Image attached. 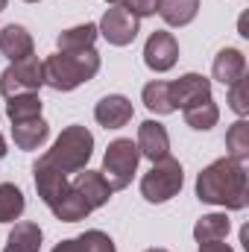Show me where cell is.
<instances>
[{"mask_svg":"<svg viewBox=\"0 0 249 252\" xmlns=\"http://www.w3.org/2000/svg\"><path fill=\"white\" fill-rule=\"evenodd\" d=\"M176 59H179V41L173 38V32L156 30L144 44V64L156 73H164L176 64Z\"/></svg>","mask_w":249,"mask_h":252,"instance_id":"8","label":"cell"},{"mask_svg":"<svg viewBox=\"0 0 249 252\" xmlns=\"http://www.w3.org/2000/svg\"><path fill=\"white\" fill-rule=\"evenodd\" d=\"M196 196L208 205L229 211H244L249 205V176L247 164L235 158H217L196 176Z\"/></svg>","mask_w":249,"mask_h":252,"instance_id":"1","label":"cell"},{"mask_svg":"<svg viewBox=\"0 0 249 252\" xmlns=\"http://www.w3.org/2000/svg\"><path fill=\"white\" fill-rule=\"evenodd\" d=\"M6 118L12 124L41 118V97L38 94H15V97H9L6 100Z\"/></svg>","mask_w":249,"mask_h":252,"instance_id":"22","label":"cell"},{"mask_svg":"<svg viewBox=\"0 0 249 252\" xmlns=\"http://www.w3.org/2000/svg\"><path fill=\"white\" fill-rule=\"evenodd\" d=\"M70 185H73L76 193L91 205V211H94V208H103V205L112 199V193H115V190L109 188V182L103 179V173H100V170H88V167H85V170H79V173H76V179H73Z\"/></svg>","mask_w":249,"mask_h":252,"instance_id":"12","label":"cell"},{"mask_svg":"<svg viewBox=\"0 0 249 252\" xmlns=\"http://www.w3.org/2000/svg\"><path fill=\"white\" fill-rule=\"evenodd\" d=\"M211 73H214L217 82H223V85L229 88L232 82H238L241 76H247V56H244L238 47H223V50L214 56Z\"/></svg>","mask_w":249,"mask_h":252,"instance_id":"15","label":"cell"},{"mask_svg":"<svg viewBox=\"0 0 249 252\" xmlns=\"http://www.w3.org/2000/svg\"><path fill=\"white\" fill-rule=\"evenodd\" d=\"M229 109L238 118H247L249 115V79L247 76H241L238 82L229 85Z\"/></svg>","mask_w":249,"mask_h":252,"instance_id":"26","label":"cell"},{"mask_svg":"<svg viewBox=\"0 0 249 252\" xmlns=\"http://www.w3.org/2000/svg\"><path fill=\"white\" fill-rule=\"evenodd\" d=\"M76 241H79V250L82 252H118L115 250V241L106 232H100V229H88Z\"/></svg>","mask_w":249,"mask_h":252,"instance_id":"27","label":"cell"},{"mask_svg":"<svg viewBox=\"0 0 249 252\" xmlns=\"http://www.w3.org/2000/svg\"><path fill=\"white\" fill-rule=\"evenodd\" d=\"M24 3H41V0H24Z\"/></svg>","mask_w":249,"mask_h":252,"instance_id":"34","label":"cell"},{"mask_svg":"<svg viewBox=\"0 0 249 252\" xmlns=\"http://www.w3.org/2000/svg\"><path fill=\"white\" fill-rule=\"evenodd\" d=\"M97 24H79V27H70L59 32L56 44H59V53H82V50H91L94 41H97Z\"/></svg>","mask_w":249,"mask_h":252,"instance_id":"17","label":"cell"},{"mask_svg":"<svg viewBox=\"0 0 249 252\" xmlns=\"http://www.w3.org/2000/svg\"><path fill=\"white\" fill-rule=\"evenodd\" d=\"M44 85V67L38 56H27L21 62H12L0 73V94L9 100L15 94H35Z\"/></svg>","mask_w":249,"mask_h":252,"instance_id":"6","label":"cell"},{"mask_svg":"<svg viewBox=\"0 0 249 252\" xmlns=\"http://www.w3.org/2000/svg\"><path fill=\"white\" fill-rule=\"evenodd\" d=\"M27 208L24 190L12 182H0V223H15Z\"/></svg>","mask_w":249,"mask_h":252,"instance_id":"23","label":"cell"},{"mask_svg":"<svg viewBox=\"0 0 249 252\" xmlns=\"http://www.w3.org/2000/svg\"><path fill=\"white\" fill-rule=\"evenodd\" d=\"M182 185H185V170H182V164L176 158L167 156V158L156 161L150 167V173H144V179H141V196L147 202L158 205V202L173 199L182 190Z\"/></svg>","mask_w":249,"mask_h":252,"instance_id":"4","label":"cell"},{"mask_svg":"<svg viewBox=\"0 0 249 252\" xmlns=\"http://www.w3.org/2000/svg\"><path fill=\"white\" fill-rule=\"evenodd\" d=\"M106 3H109V6H124L126 0H106Z\"/></svg>","mask_w":249,"mask_h":252,"instance_id":"32","label":"cell"},{"mask_svg":"<svg viewBox=\"0 0 249 252\" xmlns=\"http://www.w3.org/2000/svg\"><path fill=\"white\" fill-rule=\"evenodd\" d=\"M124 9L126 12H132V15L141 21V18H150V15L158 12V0H126Z\"/></svg>","mask_w":249,"mask_h":252,"instance_id":"28","label":"cell"},{"mask_svg":"<svg viewBox=\"0 0 249 252\" xmlns=\"http://www.w3.org/2000/svg\"><path fill=\"white\" fill-rule=\"evenodd\" d=\"M97 32H100L109 44H115V47H126V44H132V41L138 38V32H141V21H138L132 12H126L124 6H112V9H106V15L100 18Z\"/></svg>","mask_w":249,"mask_h":252,"instance_id":"7","label":"cell"},{"mask_svg":"<svg viewBox=\"0 0 249 252\" xmlns=\"http://www.w3.org/2000/svg\"><path fill=\"white\" fill-rule=\"evenodd\" d=\"M135 147H138V153L144 158H150L156 164V161H161V158L170 156V135H167V129L158 121H144V124L138 126Z\"/></svg>","mask_w":249,"mask_h":252,"instance_id":"11","label":"cell"},{"mask_svg":"<svg viewBox=\"0 0 249 252\" xmlns=\"http://www.w3.org/2000/svg\"><path fill=\"white\" fill-rule=\"evenodd\" d=\"M182 112H185V124L190 129H196V132H208L220 121V109H217L214 100H202V103H196L190 109H182Z\"/></svg>","mask_w":249,"mask_h":252,"instance_id":"24","label":"cell"},{"mask_svg":"<svg viewBox=\"0 0 249 252\" xmlns=\"http://www.w3.org/2000/svg\"><path fill=\"white\" fill-rule=\"evenodd\" d=\"M147 252H167V250H147Z\"/></svg>","mask_w":249,"mask_h":252,"instance_id":"35","label":"cell"},{"mask_svg":"<svg viewBox=\"0 0 249 252\" xmlns=\"http://www.w3.org/2000/svg\"><path fill=\"white\" fill-rule=\"evenodd\" d=\"M41 241H44V235H41L38 223H30V220L15 223V229L6 238L9 250H15V252H38L41 250Z\"/></svg>","mask_w":249,"mask_h":252,"instance_id":"20","label":"cell"},{"mask_svg":"<svg viewBox=\"0 0 249 252\" xmlns=\"http://www.w3.org/2000/svg\"><path fill=\"white\" fill-rule=\"evenodd\" d=\"M199 252H235V250L223 241H208V244H199Z\"/></svg>","mask_w":249,"mask_h":252,"instance_id":"29","label":"cell"},{"mask_svg":"<svg viewBox=\"0 0 249 252\" xmlns=\"http://www.w3.org/2000/svg\"><path fill=\"white\" fill-rule=\"evenodd\" d=\"M138 161H141V153L138 147L132 144V138H118L106 147V156H103V179L109 182L112 190H124L129 188L135 170H138Z\"/></svg>","mask_w":249,"mask_h":252,"instance_id":"5","label":"cell"},{"mask_svg":"<svg viewBox=\"0 0 249 252\" xmlns=\"http://www.w3.org/2000/svg\"><path fill=\"white\" fill-rule=\"evenodd\" d=\"M170 97L176 109H190L202 100H211V79L202 73H185L176 82H170Z\"/></svg>","mask_w":249,"mask_h":252,"instance_id":"10","label":"cell"},{"mask_svg":"<svg viewBox=\"0 0 249 252\" xmlns=\"http://www.w3.org/2000/svg\"><path fill=\"white\" fill-rule=\"evenodd\" d=\"M53 252H82V250H79V241H76V238H67V241H62V244H56Z\"/></svg>","mask_w":249,"mask_h":252,"instance_id":"30","label":"cell"},{"mask_svg":"<svg viewBox=\"0 0 249 252\" xmlns=\"http://www.w3.org/2000/svg\"><path fill=\"white\" fill-rule=\"evenodd\" d=\"M41 67H44V85H50L53 91H73L97 76L100 53L94 47L82 53H53L41 62Z\"/></svg>","mask_w":249,"mask_h":252,"instance_id":"2","label":"cell"},{"mask_svg":"<svg viewBox=\"0 0 249 252\" xmlns=\"http://www.w3.org/2000/svg\"><path fill=\"white\" fill-rule=\"evenodd\" d=\"M141 100L153 115H173L176 112L173 97H170V82H161V79L147 82L144 91H141Z\"/></svg>","mask_w":249,"mask_h":252,"instance_id":"19","label":"cell"},{"mask_svg":"<svg viewBox=\"0 0 249 252\" xmlns=\"http://www.w3.org/2000/svg\"><path fill=\"white\" fill-rule=\"evenodd\" d=\"M3 252H15V250H9V247H6V250H3Z\"/></svg>","mask_w":249,"mask_h":252,"instance_id":"36","label":"cell"},{"mask_svg":"<svg viewBox=\"0 0 249 252\" xmlns=\"http://www.w3.org/2000/svg\"><path fill=\"white\" fill-rule=\"evenodd\" d=\"M32 50H35V44H32V35L27 32V27L9 24L0 30V53L9 62H21V59L32 56Z\"/></svg>","mask_w":249,"mask_h":252,"instance_id":"14","label":"cell"},{"mask_svg":"<svg viewBox=\"0 0 249 252\" xmlns=\"http://www.w3.org/2000/svg\"><path fill=\"white\" fill-rule=\"evenodd\" d=\"M6 156V141H3V135H0V158Z\"/></svg>","mask_w":249,"mask_h":252,"instance_id":"31","label":"cell"},{"mask_svg":"<svg viewBox=\"0 0 249 252\" xmlns=\"http://www.w3.org/2000/svg\"><path fill=\"white\" fill-rule=\"evenodd\" d=\"M50 138V126L44 118H32V121H21V124H12V141L18 150H38L44 141Z\"/></svg>","mask_w":249,"mask_h":252,"instance_id":"16","label":"cell"},{"mask_svg":"<svg viewBox=\"0 0 249 252\" xmlns=\"http://www.w3.org/2000/svg\"><path fill=\"white\" fill-rule=\"evenodd\" d=\"M91 153H94V135L85 126L73 124V126H64L62 135L53 144V150H47V156H41V161H47L50 167L62 170L67 176V173L85 170Z\"/></svg>","mask_w":249,"mask_h":252,"instance_id":"3","label":"cell"},{"mask_svg":"<svg viewBox=\"0 0 249 252\" xmlns=\"http://www.w3.org/2000/svg\"><path fill=\"white\" fill-rule=\"evenodd\" d=\"M199 12V0H158V15L167 27H187Z\"/></svg>","mask_w":249,"mask_h":252,"instance_id":"18","label":"cell"},{"mask_svg":"<svg viewBox=\"0 0 249 252\" xmlns=\"http://www.w3.org/2000/svg\"><path fill=\"white\" fill-rule=\"evenodd\" d=\"M132 115H135V109H132V103L126 100L124 94H109V97H103L94 106L97 124L106 126V129H121V126H126L132 121Z\"/></svg>","mask_w":249,"mask_h":252,"instance_id":"13","label":"cell"},{"mask_svg":"<svg viewBox=\"0 0 249 252\" xmlns=\"http://www.w3.org/2000/svg\"><path fill=\"white\" fill-rule=\"evenodd\" d=\"M232 223L226 214H202L193 226V238L196 244H208V241H226Z\"/></svg>","mask_w":249,"mask_h":252,"instance_id":"21","label":"cell"},{"mask_svg":"<svg viewBox=\"0 0 249 252\" xmlns=\"http://www.w3.org/2000/svg\"><path fill=\"white\" fill-rule=\"evenodd\" d=\"M32 176H35V190H38V196H41V202L53 211L59 202H62V196L70 193V182H67V176H64L62 170H56V167H50L47 161H35V167H32Z\"/></svg>","mask_w":249,"mask_h":252,"instance_id":"9","label":"cell"},{"mask_svg":"<svg viewBox=\"0 0 249 252\" xmlns=\"http://www.w3.org/2000/svg\"><path fill=\"white\" fill-rule=\"evenodd\" d=\"M226 150H229V158H235V161H247L249 158V124H247V118H238L235 124L229 126V132H226Z\"/></svg>","mask_w":249,"mask_h":252,"instance_id":"25","label":"cell"},{"mask_svg":"<svg viewBox=\"0 0 249 252\" xmlns=\"http://www.w3.org/2000/svg\"><path fill=\"white\" fill-rule=\"evenodd\" d=\"M6 3H9V0H0V12H3V9H6Z\"/></svg>","mask_w":249,"mask_h":252,"instance_id":"33","label":"cell"}]
</instances>
